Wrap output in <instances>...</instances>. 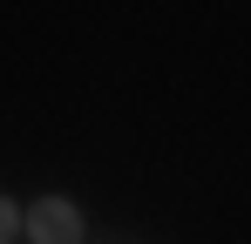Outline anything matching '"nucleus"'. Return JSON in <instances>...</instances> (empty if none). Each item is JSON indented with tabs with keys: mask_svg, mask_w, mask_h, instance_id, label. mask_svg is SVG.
<instances>
[{
	"mask_svg": "<svg viewBox=\"0 0 251 244\" xmlns=\"http://www.w3.org/2000/svg\"><path fill=\"white\" fill-rule=\"evenodd\" d=\"M27 224H34V244H82V210H75V203H34V217H27Z\"/></svg>",
	"mask_w": 251,
	"mask_h": 244,
	"instance_id": "f257e3e1",
	"label": "nucleus"
},
{
	"mask_svg": "<svg viewBox=\"0 0 251 244\" xmlns=\"http://www.w3.org/2000/svg\"><path fill=\"white\" fill-rule=\"evenodd\" d=\"M7 238H14V203L0 197V244H7Z\"/></svg>",
	"mask_w": 251,
	"mask_h": 244,
	"instance_id": "f03ea898",
	"label": "nucleus"
}]
</instances>
